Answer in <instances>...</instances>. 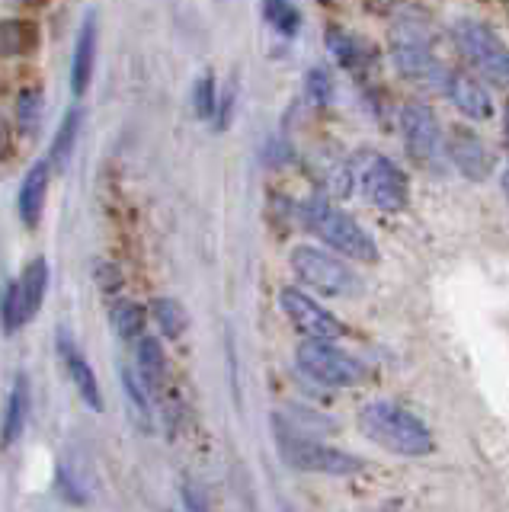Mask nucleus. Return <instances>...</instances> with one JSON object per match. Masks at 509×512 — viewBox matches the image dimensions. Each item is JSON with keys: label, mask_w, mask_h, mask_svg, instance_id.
<instances>
[{"label": "nucleus", "mask_w": 509, "mask_h": 512, "mask_svg": "<svg viewBox=\"0 0 509 512\" xmlns=\"http://www.w3.org/2000/svg\"><path fill=\"white\" fill-rule=\"evenodd\" d=\"M359 426L375 445L388 448L391 455L423 458L433 452V432H429L410 410L391 400H372L359 413Z\"/></svg>", "instance_id": "obj_1"}, {"label": "nucleus", "mask_w": 509, "mask_h": 512, "mask_svg": "<svg viewBox=\"0 0 509 512\" xmlns=\"http://www.w3.org/2000/svg\"><path fill=\"white\" fill-rule=\"evenodd\" d=\"M305 224L324 240L327 247L349 256V260H359V263L378 260L375 240L365 234L362 224L356 218H349L346 212H340V208H333L324 199H311L305 205Z\"/></svg>", "instance_id": "obj_2"}, {"label": "nucleus", "mask_w": 509, "mask_h": 512, "mask_svg": "<svg viewBox=\"0 0 509 512\" xmlns=\"http://www.w3.org/2000/svg\"><path fill=\"white\" fill-rule=\"evenodd\" d=\"M276 439H279V452L282 458L292 464L295 471H311V474H333V477H346L365 468V461L359 455H349L343 448H333L324 442H314L308 436H301L298 429L285 426L276 420Z\"/></svg>", "instance_id": "obj_3"}, {"label": "nucleus", "mask_w": 509, "mask_h": 512, "mask_svg": "<svg viewBox=\"0 0 509 512\" xmlns=\"http://www.w3.org/2000/svg\"><path fill=\"white\" fill-rule=\"evenodd\" d=\"M289 263L295 269V276L311 285L314 292H321L327 298H353L359 295V276L349 269L343 260H337L333 253L321 250V247H308L301 244L292 250Z\"/></svg>", "instance_id": "obj_4"}, {"label": "nucleus", "mask_w": 509, "mask_h": 512, "mask_svg": "<svg viewBox=\"0 0 509 512\" xmlns=\"http://www.w3.org/2000/svg\"><path fill=\"white\" fill-rule=\"evenodd\" d=\"M45 288H49V263L36 256L17 279H10L4 288V301H0V324L7 333H17L26 320H33L45 301Z\"/></svg>", "instance_id": "obj_5"}, {"label": "nucleus", "mask_w": 509, "mask_h": 512, "mask_svg": "<svg viewBox=\"0 0 509 512\" xmlns=\"http://www.w3.org/2000/svg\"><path fill=\"white\" fill-rule=\"evenodd\" d=\"M295 362L311 381L327 384V388H349L362 378V362L330 340H305L295 352Z\"/></svg>", "instance_id": "obj_6"}, {"label": "nucleus", "mask_w": 509, "mask_h": 512, "mask_svg": "<svg viewBox=\"0 0 509 512\" xmlns=\"http://www.w3.org/2000/svg\"><path fill=\"white\" fill-rule=\"evenodd\" d=\"M455 42L477 71L493 84H509V45L484 23L461 20L455 26Z\"/></svg>", "instance_id": "obj_7"}, {"label": "nucleus", "mask_w": 509, "mask_h": 512, "mask_svg": "<svg viewBox=\"0 0 509 512\" xmlns=\"http://www.w3.org/2000/svg\"><path fill=\"white\" fill-rule=\"evenodd\" d=\"M362 189L369 202L381 212H404L410 205V183H407V173L394 164L391 157H381L375 154V160L369 167H365V176H362Z\"/></svg>", "instance_id": "obj_8"}, {"label": "nucleus", "mask_w": 509, "mask_h": 512, "mask_svg": "<svg viewBox=\"0 0 509 512\" xmlns=\"http://www.w3.org/2000/svg\"><path fill=\"white\" fill-rule=\"evenodd\" d=\"M279 304L285 317L292 320V327L308 336V340H340L343 336V324L330 311H324L311 295L298 292V288H282L279 292Z\"/></svg>", "instance_id": "obj_9"}, {"label": "nucleus", "mask_w": 509, "mask_h": 512, "mask_svg": "<svg viewBox=\"0 0 509 512\" xmlns=\"http://www.w3.org/2000/svg\"><path fill=\"white\" fill-rule=\"evenodd\" d=\"M401 138H404V148L413 157V164H433L436 154H439V119L433 116V109L423 106V103H407L401 109Z\"/></svg>", "instance_id": "obj_10"}, {"label": "nucleus", "mask_w": 509, "mask_h": 512, "mask_svg": "<svg viewBox=\"0 0 509 512\" xmlns=\"http://www.w3.org/2000/svg\"><path fill=\"white\" fill-rule=\"evenodd\" d=\"M55 349H58V359L61 365H65V372L74 384V391L81 394V400L90 407V410H103V394H100V381H97V372L90 368L87 356L81 349H77L74 343V336L68 330H61L58 333V340H55Z\"/></svg>", "instance_id": "obj_11"}, {"label": "nucleus", "mask_w": 509, "mask_h": 512, "mask_svg": "<svg viewBox=\"0 0 509 512\" xmlns=\"http://www.w3.org/2000/svg\"><path fill=\"white\" fill-rule=\"evenodd\" d=\"M449 157L452 164L458 167L461 176H468V180L481 183L493 173V157L487 151V144L477 138L468 128H452L449 135Z\"/></svg>", "instance_id": "obj_12"}, {"label": "nucleus", "mask_w": 509, "mask_h": 512, "mask_svg": "<svg viewBox=\"0 0 509 512\" xmlns=\"http://www.w3.org/2000/svg\"><path fill=\"white\" fill-rule=\"evenodd\" d=\"M97 42H100V23L97 10H87L81 32L74 42V58H71V90L74 96H84L90 80H93V64H97Z\"/></svg>", "instance_id": "obj_13"}, {"label": "nucleus", "mask_w": 509, "mask_h": 512, "mask_svg": "<svg viewBox=\"0 0 509 512\" xmlns=\"http://www.w3.org/2000/svg\"><path fill=\"white\" fill-rule=\"evenodd\" d=\"M49 183H52V160H36L29 173L20 183V196H17V212L26 228H36L45 212V199H49Z\"/></svg>", "instance_id": "obj_14"}, {"label": "nucleus", "mask_w": 509, "mask_h": 512, "mask_svg": "<svg viewBox=\"0 0 509 512\" xmlns=\"http://www.w3.org/2000/svg\"><path fill=\"white\" fill-rule=\"evenodd\" d=\"M394 68L404 77H410L413 84H423L433 90H445V80H449V68H442V64L420 45H397Z\"/></svg>", "instance_id": "obj_15"}, {"label": "nucleus", "mask_w": 509, "mask_h": 512, "mask_svg": "<svg viewBox=\"0 0 509 512\" xmlns=\"http://www.w3.org/2000/svg\"><path fill=\"white\" fill-rule=\"evenodd\" d=\"M449 100L465 112L468 119H477L484 122L493 116V103H490V93L477 84L474 77L468 74H458V71H449V80H445V90H442Z\"/></svg>", "instance_id": "obj_16"}, {"label": "nucleus", "mask_w": 509, "mask_h": 512, "mask_svg": "<svg viewBox=\"0 0 509 512\" xmlns=\"http://www.w3.org/2000/svg\"><path fill=\"white\" fill-rule=\"evenodd\" d=\"M29 410H33V397H29V381L26 375L13 378V388L7 394V404H4V416H0V448H10L23 436L26 420H29Z\"/></svg>", "instance_id": "obj_17"}, {"label": "nucleus", "mask_w": 509, "mask_h": 512, "mask_svg": "<svg viewBox=\"0 0 509 512\" xmlns=\"http://www.w3.org/2000/svg\"><path fill=\"white\" fill-rule=\"evenodd\" d=\"M135 365H138V378L145 384L148 391H161V384L167 378V359H164V349L154 336H141L135 343Z\"/></svg>", "instance_id": "obj_18"}, {"label": "nucleus", "mask_w": 509, "mask_h": 512, "mask_svg": "<svg viewBox=\"0 0 509 512\" xmlns=\"http://www.w3.org/2000/svg\"><path fill=\"white\" fill-rule=\"evenodd\" d=\"M39 29L29 20H0V58H23L36 48Z\"/></svg>", "instance_id": "obj_19"}, {"label": "nucleus", "mask_w": 509, "mask_h": 512, "mask_svg": "<svg viewBox=\"0 0 509 512\" xmlns=\"http://www.w3.org/2000/svg\"><path fill=\"white\" fill-rule=\"evenodd\" d=\"M109 317H113V327H116V333L122 336L125 343H138L141 336H145L148 314H145L141 304H135V301H116L113 311H109Z\"/></svg>", "instance_id": "obj_20"}, {"label": "nucleus", "mask_w": 509, "mask_h": 512, "mask_svg": "<svg viewBox=\"0 0 509 512\" xmlns=\"http://www.w3.org/2000/svg\"><path fill=\"white\" fill-rule=\"evenodd\" d=\"M81 122H84L81 109H68V116H65V122H61L58 135L52 141V154H49L52 167H58V170L68 167V160L74 154V144H77V135H81Z\"/></svg>", "instance_id": "obj_21"}, {"label": "nucleus", "mask_w": 509, "mask_h": 512, "mask_svg": "<svg viewBox=\"0 0 509 512\" xmlns=\"http://www.w3.org/2000/svg\"><path fill=\"white\" fill-rule=\"evenodd\" d=\"M45 119V93L39 87H26L17 96V125L23 135H36Z\"/></svg>", "instance_id": "obj_22"}, {"label": "nucleus", "mask_w": 509, "mask_h": 512, "mask_svg": "<svg viewBox=\"0 0 509 512\" xmlns=\"http://www.w3.org/2000/svg\"><path fill=\"white\" fill-rule=\"evenodd\" d=\"M151 314L157 320V327H161V333L167 336V340H180L183 330H186V311L180 301L173 298H157L151 304Z\"/></svg>", "instance_id": "obj_23"}, {"label": "nucleus", "mask_w": 509, "mask_h": 512, "mask_svg": "<svg viewBox=\"0 0 509 512\" xmlns=\"http://www.w3.org/2000/svg\"><path fill=\"white\" fill-rule=\"evenodd\" d=\"M327 45H330V52L337 55V61L343 64V68H359V64L369 58L365 45L356 36H349V32H337V29H333L330 36H327Z\"/></svg>", "instance_id": "obj_24"}, {"label": "nucleus", "mask_w": 509, "mask_h": 512, "mask_svg": "<svg viewBox=\"0 0 509 512\" xmlns=\"http://www.w3.org/2000/svg\"><path fill=\"white\" fill-rule=\"evenodd\" d=\"M218 109V90H215V74L205 71L193 84V112L199 119H212Z\"/></svg>", "instance_id": "obj_25"}, {"label": "nucleus", "mask_w": 509, "mask_h": 512, "mask_svg": "<svg viewBox=\"0 0 509 512\" xmlns=\"http://www.w3.org/2000/svg\"><path fill=\"white\" fill-rule=\"evenodd\" d=\"M263 13L282 36H292L298 29V10L292 7V0H263Z\"/></svg>", "instance_id": "obj_26"}, {"label": "nucleus", "mask_w": 509, "mask_h": 512, "mask_svg": "<svg viewBox=\"0 0 509 512\" xmlns=\"http://www.w3.org/2000/svg\"><path fill=\"white\" fill-rule=\"evenodd\" d=\"M122 388H125V397H129V404L138 416V423L151 429V404H148V394L141 391V381H135V375L129 368H122Z\"/></svg>", "instance_id": "obj_27"}, {"label": "nucleus", "mask_w": 509, "mask_h": 512, "mask_svg": "<svg viewBox=\"0 0 509 512\" xmlns=\"http://www.w3.org/2000/svg\"><path fill=\"white\" fill-rule=\"evenodd\" d=\"M308 93H311V100L314 103H330V93H333V80L324 68H314L308 71Z\"/></svg>", "instance_id": "obj_28"}, {"label": "nucleus", "mask_w": 509, "mask_h": 512, "mask_svg": "<svg viewBox=\"0 0 509 512\" xmlns=\"http://www.w3.org/2000/svg\"><path fill=\"white\" fill-rule=\"evenodd\" d=\"M7 151H10V128L4 119H0V157H4Z\"/></svg>", "instance_id": "obj_29"}, {"label": "nucleus", "mask_w": 509, "mask_h": 512, "mask_svg": "<svg viewBox=\"0 0 509 512\" xmlns=\"http://www.w3.org/2000/svg\"><path fill=\"white\" fill-rule=\"evenodd\" d=\"M503 128H506V135H509V106H506V112H503Z\"/></svg>", "instance_id": "obj_30"}, {"label": "nucleus", "mask_w": 509, "mask_h": 512, "mask_svg": "<svg viewBox=\"0 0 509 512\" xmlns=\"http://www.w3.org/2000/svg\"><path fill=\"white\" fill-rule=\"evenodd\" d=\"M503 189H506V196H509V170H506V176H503Z\"/></svg>", "instance_id": "obj_31"}]
</instances>
